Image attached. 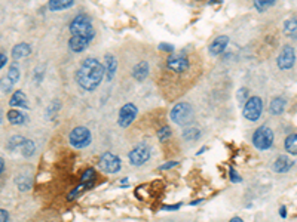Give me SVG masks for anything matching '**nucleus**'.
Masks as SVG:
<instances>
[{
    "instance_id": "obj_1",
    "label": "nucleus",
    "mask_w": 297,
    "mask_h": 222,
    "mask_svg": "<svg viewBox=\"0 0 297 222\" xmlns=\"http://www.w3.org/2000/svg\"><path fill=\"white\" fill-rule=\"evenodd\" d=\"M104 76V64H101L97 58H86L82 61L77 73L76 80L77 85L85 91H95Z\"/></svg>"
},
{
    "instance_id": "obj_2",
    "label": "nucleus",
    "mask_w": 297,
    "mask_h": 222,
    "mask_svg": "<svg viewBox=\"0 0 297 222\" xmlns=\"http://www.w3.org/2000/svg\"><path fill=\"white\" fill-rule=\"evenodd\" d=\"M69 28H70L72 36H86L93 37V39L95 36V31H94L93 27V19L90 18L88 15H85V14L77 15L70 22V27Z\"/></svg>"
},
{
    "instance_id": "obj_3",
    "label": "nucleus",
    "mask_w": 297,
    "mask_h": 222,
    "mask_svg": "<svg viewBox=\"0 0 297 222\" xmlns=\"http://www.w3.org/2000/svg\"><path fill=\"white\" fill-rule=\"evenodd\" d=\"M171 120L180 126H189L193 122V108L189 102H180L171 110Z\"/></svg>"
},
{
    "instance_id": "obj_4",
    "label": "nucleus",
    "mask_w": 297,
    "mask_h": 222,
    "mask_svg": "<svg viewBox=\"0 0 297 222\" xmlns=\"http://www.w3.org/2000/svg\"><path fill=\"white\" fill-rule=\"evenodd\" d=\"M274 139H275L274 132L268 126H260L259 129L254 132V135H253L254 147L257 148V150H261V151L269 150V148L272 147L274 145Z\"/></svg>"
},
{
    "instance_id": "obj_5",
    "label": "nucleus",
    "mask_w": 297,
    "mask_h": 222,
    "mask_svg": "<svg viewBox=\"0 0 297 222\" xmlns=\"http://www.w3.org/2000/svg\"><path fill=\"white\" fill-rule=\"evenodd\" d=\"M69 141L74 148H85L88 147L93 141V136H91V130L85 126H77L74 128L70 135H69Z\"/></svg>"
},
{
    "instance_id": "obj_6",
    "label": "nucleus",
    "mask_w": 297,
    "mask_h": 222,
    "mask_svg": "<svg viewBox=\"0 0 297 222\" xmlns=\"http://www.w3.org/2000/svg\"><path fill=\"white\" fill-rule=\"evenodd\" d=\"M263 111V101L260 96H251L244 105V117L250 122H257Z\"/></svg>"
},
{
    "instance_id": "obj_7",
    "label": "nucleus",
    "mask_w": 297,
    "mask_h": 222,
    "mask_svg": "<svg viewBox=\"0 0 297 222\" xmlns=\"http://www.w3.org/2000/svg\"><path fill=\"white\" fill-rule=\"evenodd\" d=\"M167 67L168 70H171L174 73H185L190 67V61H189V58H187L185 52H182V54H174L172 52L168 58Z\"/></svg>"
},
{
    "instance_id": "obj_8",
    "label": "nucleus",
    "mask_w": 297,
    "mask_h": 222,
    "mask_svg": "<svg viewBox=\"0 0 297 222\" xmlns=\"http://www.w3.org/2000/svg\"><path fill=\"white\" fill-rule=\"evenodd\" d=\"M98 166L101 170H104L106 173H117L122 167V162L121 159L113 154V153H104L101 157H100V162H98Z\"/></svg>"
},
{
    "instance_id": "obj_9",
    "label": "nucleus",
    "mask_w": 297,
    "mask_h": 222,
    "mask_svg": "<svg viewBox=\"0 0 297 222\" xmlns=\"http://www.w3.org/2000/svg\"><path fill=\"white\" fill-rule=\"evenodd\" d=\"M130 163L132 166H141L150 159V147L147 144H138L137 147H134L128 154Z\"/></svg>"
},
{
    "instance_id": "obj_10",
    "label": "nucleus",
    "mask_w": 297,
    "mask_h": 222,
    "mask_svg": "<svg viewBox=\"0 0 297 222\" xmlns=\"http://www.w3.org/2000/svg\"><path fill=\"white\" fill-rule=\"evenodd\" d=\"M296 61V52L293 49V46L285 45L281 51V54L277 58V64H278L279 70H290L294 65Z\"/></svg>"
},
{
    "instance_id": "obj_11",
    "label": "nucleus",
    "mask_w": 297,
    "mask_h": 222,
    "mask_svg": "<svg viewBox=\"0 0 297 222\" xmlns=\"http://www.w3.org/2000/svg\"><path fill=\"white\" fill-rule=\"evenodd\" d=\"M137 113H138V110H137V107L134 104H125L119 111V117H117L119 126L121 128H128L131 123L135 120Z\"/></svg>"
},
{
    "instance_id": "obj_12",
    "label": "nucleus",
    "mask_w": 297,
    "mask_h": 222,
    "mask_svg": "<svg viewBox=\"0 0 297 222\" xmlns=\"http://www.w3.org/2000/svg\"><path fill=\"white\" fill-rule=\"evenodd\" d=\"M91 40H93V37H86V36H72L70 37V40H69V48L73 51V52H82V51H85L88 46H90V43H91Z\"/></svg>"
},
{
    "instance_id": "obj_13",
    "label": "nucleus",
    "mask_w": 297,
    "mask_h": 222,
    "mask_svg": "<svg viewBox=\"0 0 297 222\" xmlns=\"http://www.w3.org/2000/svg\"><path fill=\"white\" fill-rule=\"evenodd\" d=\"M227 45H229V37L219 36L213 40V43L210 45L208 51H210V54H211V55H214V56L220 55L222 52H224V49H226V46H227Z\"/></svg>"
},
{
    "instance_id": "obj_14",
    "label": "nucleus",
    "mask_w": 297,
    "mask_h": 222,
    "mask_svg": "<svg viewBox=\"0 0 297 222\" xmlns=\"http://www.w3.org/2000/svg\"><path fill=\"white\" fill-rule=\"evenodd\" d=\"M294 165V162L288 156H278L275 163H274V170L277 173H287Z\"/></svg>"
},
{
    "instance_id": "obj_15",
    "label": "nucleus",
    "mask_w": 297,
    "mask_h": 222,
    "mask_svg": "<svg viewBox=\"0 0 297 222\" xmlns=\"http://www.w3.org/2000/svg\"><path fill=\"white\" fill-rule=\"evenodd\" d=\"M9 105L14 107V108H18V110H28V102H27V96L22 91H17L14 92L12 98L9 99Z\"/></svg>"
},
{
    "instance_id": "obj_16",
    "label": "nucleus",
    "mask_w": 297,
    "mask_h": 222,
    "mask_svg": "<svg viewBox=\"0 0 297 222\" xmlns=\"http://www.w3.org/2000/svg\"><path fill=\"white\" fill-rule=\"evenodd\" d=\"M6 117H8V122L12 125H24L27 122V116L22 111H19L18 108H12V110L8 111Z\"/></svg>"
},
{
    "instance_id": "obj_17",
    "label": "nucleus",
    "mask_w": 297,
    "mask_h": 222,
    "mask_svg": "<svg viewBox=\"0 0 297 222\" xmlns=\"http://www.w3.org/2000/svg\"><path fill=\"white\" fill-rule=\"evenodd\" d=\"M32 54V46L28 43H18L14 46L12 49V58L17 61V59H21V58H25Z\"/></svg>"
},
{
    "instance_id": "obj_18",
    "label": "nucleus",
    "mask_w": 297,
    "mask_h": 222,
    "mask_svg": "<svg viewBox=\"0 0 297 222\" xmlns=\"http://www.w3.org/2000/svg\"><path fill=\"white\" fill-rule=\"evenodd\" d=\"M132 76H134V79L135 80H138V82H143L146 77L148 76V64L146 61H141V62H138L135 67H134V70H132Z\"/></svg>"
},
{
    "instance_id": "obj_19",
    "label": "nucleus",
    "mask_w": 297,
    "mask_h": 222,
    "mask_svg": "<svg viewBox=\"0 0 297 222\" xmlns=\"http://www.w3.org/2000/svg\"><path fill=\"white\" fill-rule=\"evenodd\" d=\"M116 70H117V61L113 55H106V64H104V71H106V76H107V80L110 82L113 80L114 74H116Z\"/></svg>"
},
{
    "instance_id": "obj_20",
    "label": "nucleus",
    "mask_w": 297,
    "mask_h": 222,
    "mask_svg": "<svg viewBox=\"0 0 297 222\" xmlns=\"http://www.w3.org/2000/svg\"><path fill=\"white\" fill-rule=\"evenodd\" d=\"M284 34L287 37H290V39L297 40V17L285 21V24H284Z\"/></svg>"
},
{
    "instance_id": "obj_21",
    "label": "nucleus",
    "mask_w": 297,
    "mask_h": 222,
    "mask_svg": "<svg viewBox=\"0 0 297 222\" xmlns=\"http://www.w3.org/2000/svg\"><path fill=\"white\" fill-rule=\"evenodd\" d=\"M284 147H285V151L288 154L297 156V133H293V135H290V136L285 138Z\"/></svg>"
},
{
    "instance_id": "obj_22",
    "label": "nucleus",
    "mask_w": 297,
    "mask_h": 222,
    "mask_svg": "<svg viewBox=\"0 0 297 222\" xmlns=\"http://www.w3.org/2000/svg\"><path fill=\"white\" fill-rule=\"evenodd\" d=\"M74 0H49V9L51 11H63L73 6Z\"/></svg>"
},
{
    "instance_id": "obj_23",
    "label": "nucleus",
    "mask_w": 297,
    "mask_h": 222,
    "mask_svg": "<svg viewBox=\"0 0 297 222\" xmlns=\"http://www.w3.org/2000/svg\"><path fill=\"white\" fill-rule=\"evenodd\" d=\"M269 110H271V114L279 116L282 111L285 110V99H284V98H274L272 102H271Z\"/></svg>"
},
{
    "instance_id": "obj_24",
    "label": "nucleus",
    "mask_w": 297,
    "mask_h": 222,
    "mask_svg": "<svg viewBox=\"0 0 297 222\" xmlns=\"http://www.w3.org/2000/svg\"><path fill=\"white\" fill-rule=\"evenodd\" d=\"M19 151H21V154H22L24 157H32V156L35 154V151H36L35 142L30 141V139H25L24 144L19 147Z\"/></svg>"
},
{
    "instance_id": "obj_25",
    "label": "nucleus",
    "mask_w": 297,
    "mask_h": 222,
    "mask_svg": "<svg viewBox=\"0 0 297 222\" xmlns=\"http://www.w3.org/2000/svg\"><path fill=\"white\" fill-rule=\"evenodd\" d=\"M95 178H97L95 170H94V169H86V170H85V173H83V175H82V178H80V182L91 187V185L95 182Z\"/></svg>"
},
{
    "instance_id": "obj_26",
    "label": "nucleus",
    "mask_w": 297,
    "mask_h": 222,
    "mask_svg": "<svg viewBox=\"0 0 297 222\" xmlns=\"http://www.w3.org/2000/svg\"><path fill=\"white\" fill-rule=\"evenodd\" d=\"M24 141H25V138H24V136H21V135H15V136H12V138L8 141V148H9L11 151L18 150V148L24 144Z\"/></svg>"
},
{
    "instance_id": "obj_27",
    "label": "nucleus",
    "mask_w": 297,
    "mask_h": 222,
    "mask_svg": "<svg viewBox=\"0 0 297 222\" xmlns=\"http://www.w3.org/2000/svg\"><path fill=\"white\" fill-rule=\"evenodd\" d=\"M88 188H90V185L79 182V185H77V187L74 188L73 191H72V193H70V194L67 196V200H69V202H72V200H74L76 197H79V196H80V194H82L83 191H86Z\"/></svg>"
},
{
    "instance_id": "obj_28",
    "label": "nucleus",
    "mask_w": 297,
    "mask_h": 222,
    "mask_svg": "<svg viewBox=\"0 0 297 222\" xmlns=\"http://www.w3.org/2000/svg\"><path fill=\"white\" fill-rule=\"evenodd\" d=\"M8 77H9V80L15 85L17 82L19 80V68H18V64L17 62H14V64H11V67H9V71H8Z\"/></svg>"
},
{
    "instance_id": "obj_29",
    "label": "nucleus",
    "mask_w": 297,
    "mask_h": 222,
    "mask_svg": "<svg viewBox=\"0 0 297 222\" xmlns=\"http://www.w3.org/2000/svg\"><path fill=\"white\" fill-rule=\"evenodd\" d=\"M275 2H277V0H254V8H256L259 12H263V11H266L268 8L274 6Z\"/></svg>"
},
{
    "instance_id": "obj_30",
    "label": "nucleus",
    "mask_w": 297,
    "mask_h": 222,
    "mask_svg": "<svg viewBox=\"0 0 297 222\" xmlns=\"http://www.w3.org/2000/svg\"><path fill=\"white\" fill-rule=\"evenodd\" d=\"M12 86H14V83L9 80V77H8V76L0 79V92H3V93L11 92V91H12Z\"/></svg>"
},
{
    "instance_id": "obj_31",
    "label": "nucleus",
    "mask_w": 297,
    "mask_h": 222,
    "mask_svg": "<svg viewBox=\"0 0 297 222\" xmlns=\"http://www.w3.org/2000/svg\"><path fill=\"white\" fill-rule=\"evenodd\" d=\"M183 138L187 139V141H195V139H198L199 138V129H196V128H189V129H186L183 132Z\"/></svg>"
},
{
    "instance_id": "obj_32",
    "label": "nucleus",
    "mask_w": 297,
    "mask_h": 222,
    "mask_svg": "<svg viewBox=\"0 0 297 222\" xmlns=\"http://www.w3.org/2000/svg\"><path fill=\"white\" fill-rule=\"evenodd\" d=\"M17 185H18V188L21 191H25V190H28L30 187H32V182H30V179L28 178H25V176H19L17 178Z\"/></svg>"
},
{
    "instance_id": "obj_33",
    "label": "nucleus",
    "mask_w": 297,
    "mask_h": 222,
    "mask_svg": "<svg viewBox=\"0 0 297 222\" xmlns=\"http://www.w3.org/2000/svg\"><path fill=\"white\" fill-rule=\"evenodd\" d=\"M229 176H230V181L232 182H235V184H240V182H242V178L241 175L233 169V167H230L229 169Z\"/></svg>"
},
{
    "instance_id": "obj_34",
    "label": "nucleus",
    "mask_w": 297,
    "mask_h": 222,
    "mask_svg": "<svg viewBox=\"0 0 297 222\" xmlns=\"http://www.w3.org/2000/svg\"><path fill=\"white\" fill-rule=\"evenodd\" d=\"M158 136H159V141H161V142L167 141L168 138L171 136V129H169L168 126H164L162 129L159 130V135H158Z\"/></svg>"
},
{
    "instance_id": "obj_35",
    "label": "nucleus",
    "mask_w": 297,
    "mask_h": 222,
    "mask_svg": "<svg viewBox=\"0 0 297 222\" xmlns=\"http://www.w3.org/2000/svg\"><path fill=\"white\" fill-rule=\"evenodd\" d=\"M247 96H248V89H247V88H241V89L238 91V95H236V98H238V101H240L241 104H242V102H244V101L247 102V99H248Z\"/></svg>"
},
{
    "instance_id": "obj_36",
    "label": "nucleus",
    "mask_w": 297,
    "mask_h": 222,
    "mask_svg": "<svg viewBox=\"0 0 297 222\" xmlns=\"http://www.w3.org/2000/svg\"><path fill=\"white\" fill-rule=\"evenodd\" d=\"M175 166H179V162H168V163L159 167V170H168V169H172V167Z\"/></svg>"
},
{
    "instance_id": "obj_37",
    "label": "nucleus",
    "mask_w": 297,
    "mask_h": 222,
    "mask_svg": "<svg viewBox=\"0 0 297 222\" xmlns=\"http://www.w3.org/2000/svg\"><path fill=\"white\" fill-rule=\"evenodd\" d=\"M159 49H161V51H165V52H174V46L167 45V43H161V45H159Z\"/></svg>"
},
{
    "instance_id": "obj_38",
    "label": "nucleus",
    "mask_w": 297,
    "mask_h": 222,
    "mask_svg": "<svg viewBox=\"0 0 297 222\" xmlns=\"http://www.w3.org/2000/svg\"><path fill=\"white\" fill-rule=\"evenodd\" d=\"M9 221V213L5 209H0V222H8Z\"/></svg>"
},
{
    "instance_id": "obj_39",
    "label": "nucleus",
    "mask_w": 297,
    "mask_h": 222,
    "mask_svg": "<svg viewBox=\"0 0 297 222\" xmlns=\"http://www.w3.org/2000/svg\"><path fill=\"white\" fill-rule=\"evenodd\" d=\"M6 64H8V56L0 52V70H2Z\"/></svg>"
},
{
    "instance_id": "obj_40",
    "label": "nucleus",
    "mask_w": 297,
    "mask_h": 222,
    "mask_svg": "<svg viewBox=\"0 0 297 222\" xmlns=\"http://www.w3.org/2000/svg\"><path fill=\"white\" fill-rule=\"evenodd\" d=\"M279 215H281L282 219L287 218V207H285V206H279Z\"/></svg>"
},
{
    "instance_id": "obj_41",
    "label": "nucleus",
    "mask_w": 297,
    "mask_h": 222,
    "mask_svg": "<svg viewBox=\"0 0 297 222\" xmlns=\"http://www.w3.org/2000/svg\"><path fill=\"white\" fill-rule=\"evenodd\" d=\"M180 206H182V203L174 204V206H165V207H162V210H177V209H180Z\"/></svg>"
},
{
    "instance_id": "obj_42",
    "label": "nucleus",
    "mask_w": 297,
    "mask_h": 222,
    "mask_svg": "<svg viewBox=\"0 0 297 222\" xmlns=\"http://www.w3.org/2000/svg\"><path fill=\"white\" fill-rule=\"evenodd\" d=\"M3 170H5V162H3V159H0V175L3 173Z\"/></svg>"
},
{
    "instance_id": "obj_43",
    "label": "nucleus",
    "mask_w": 297,
    "mask_h": 222,
    "mask_svg": "<svg viewBox=\"0 0 297 222\" xmlns=\"http://www.w3.org/2000/svg\"><path fill=\"white\" fill-rule=\"evenodd\" d=\"M223 0H210L208 2V5H214V3H222Z\"/></svg>"
},
{
    "instance_id": "obj_44",
    "label": "nucleus",
    "mask_w": 297,
    "mask_h": 222,
    "mask_svg": "<svg viewBox=\"0 0 297 222\" xmlns=\"http://www.w3.org/2000/svg\"><path fill=\"white\" fill-rule=\"evenodd\" d=\"M230 222H244L241 218H238V216H235V218H232V221Z\"/></svg>"
},
{
    "instance_id": "obj_45",
    "label": "nucleus",
    "mask_w": 297,
    "mask_h": 222,
    "mask_svg": "<svg viewBox=\"0 0 297 222\" xmlns=\"http://www.w3.org/2000/svg\"><path fill=\"white\" fill-rule=\"evenodd\" d=\"M0 123H2V111H0Z\"/></svg>"
}]
</instances>
